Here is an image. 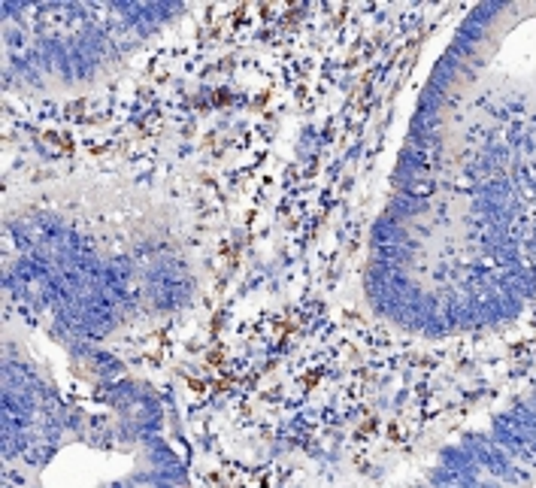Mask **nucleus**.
Segmentation results:
<instances>
[{
    "mask_svg": "<svg viewBox=\"0 0 536 488\" xmlns=\"http://www.w3.org/2000/svg\"><path fill=\"white\" fill-rule=\"evenodd\" d=\"M373 234L376 239H379V246H388V243H403L406 234L400 230L394 221H388V219H379L376 221V228H373Z\"/></svg>",
    "mask_w": 536,
    "mask_h": 488,
    "instance_id": "f257e3e1",
    "label": "nucleus"
}]
</instances>
